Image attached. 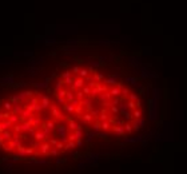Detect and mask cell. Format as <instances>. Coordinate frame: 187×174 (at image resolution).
<instances>
[{"label": "cell", "mask_w": 187, "mask_h": 174, "mask_svg": "<svg viewBox=\"0 0 187 174\" xmlns=\"http://www.w3.org/2000/svg\"><path fill=\"white\" fill-rule=\"evenodd\" d=\"M132 91L112 76L91 67H74L58 76L54 95L67 114L95 133L130 135L144 125L134 111L142 107L140 99L131 98Z\"/></svg>", "instance_id": "obj_2"}, {"label": "cell", "mask_w": 187, "mask_h": 174, "mask_svg": "<svg viewBox=\"0 0 187 174\" xmlns=\"http://www.w3.org/2000/svg\"><path fill=\"white\" fill-rule=\"evenodd\" d=\"M80 123L56 99L20 90L0 99V150L20 159L58 157L79 147Z\"/></svg>", "instance_id": "obj_1"}]
</instances>
